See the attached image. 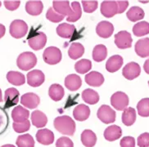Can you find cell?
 <instances>
[{
    "label": "cell",
    "instance_id": "obj_39",
    "mask_svg": "<svg viewBox=\"0 0 149 147\" xmlns=\"http://www.w3.org/2000/svg\"><path fill=\"white\" fill-rule=\"evenodd\" d=\"M9 126L8 114L4 108L0 106V135L3 134Z\"/></svg>",
    "mask_w": 149,
    "mask_h": 147
},
{
    "label": "cell",
    "instance_id": "obj_14",
    "mask_svg": "<svg viewBox=\"0 0 149 147\" xmlns=\"http://www.w3.org/2000/svg\"><path fill=\"white\" fill-rule=\"evenodd\" d=\"M40 102V99L39 96L36 95L33 92H28L26 93L21 97V103L25 107L28 109L36 108Z\"/></svg>",
    "mask_w": 149,
    "mask_h": 147
},
{
    "label": "cell",
    "instance_id": "obj_16",
    "mask_svg": "<svg viewBox=\"0 0 149 147\" xmlns=\"http://www.w3.org/2000/svg\"><path fill=\"white\" fill-rule=\"evenodd\" d=\"M53 8L56 12L64 17H69L72 12V9L70 8L69 1H53Z\"/></svg>",
    "mask_w": 149,
    "mask_h": 147
},
{
    "label": "cell",
    "instance_id": "obj_45",
    "mask_svg": "<svg viewBox=\"0 0 149 147\" xmlns=\"http://www.w3.org/2000/svg\"><path fill=\"white\" fill-rule=\"evenodd\" d=\"M138 146L139 147H149L148 132H144L138 137Z\"/></svg>",
    "mask_w": 149,
    "mask_h": 147
},
{
    "label": "cell",
    "instance_id": "obj_18",
    "mask_svg": "<svg viewBox=\"0 0 149 147\" xmlns=\"http://www.w3.org/2000/svg\"><path fill=\"white\" fill-rule=\"evenodd\" d=\"M135 52L142 58L149 56V38L139 39L135 44Z\"/></svg>",
    "mask_w": 149,
    "mask_h": 147
},
{
    "label": "cell",
    "instance_id": "obj_12",
    "mask_svg": "<svg viewBox=\"0 0 149 147\" xmlns=\"http://www.w3.org/2000/svg\"><path fill=\"white\" fill-rule=\"evenodd\" d=\"M97 35L102 39L110 38L114 32V26L109 21L99 22L96 27Z\"/></svg>",
    "mask_w": 149,
    "mask_h": 147
},
{
    "label": "cell",
    "instance_id": "obj_9",
    "mask_svg": "<svg viewBox=\"0 0 149 147\" xmlns=\"http://www.w3.org/2000/svg\"><path fill=\"white\" fill-rule=\"evenodd\" d=\"M20 93L18 90L14 87L8 88L5 91L4 95V109H9L15 106L19 101Z\"/></svg>",
    "mask_w": 149,
    "mask_h": 147
},
{
    "label": "cell",
    "instance_id": "obj_20",
    "mask_svg": "<svg viewBox=\"0 0 149 147\" xmlns=\"http://www.w3.org/2000/svg\"><path fill=\"white\" fill-rule=\"evenodd\" d=\"M85 82L92 87H100L104 83V77L101 73L97 71H92L88 73L85 77Z\"/></svg>",
    "mask_w": 149,
    "mask_h": 147
},
{
    "label": "cell",
    "instance_id": "obj_49",
    "mask_svg": "<svg viewBox=\"0 0 149 147\" xmlns=\"http://www.w3.org/2000/svg\"><path fill=\"white\" fill-rule=\"evenodd\" d=\"M5 32H6V28L3 25L0 24V39H2L5 35Z\"/></svg>",
    "mask_w": 149,
    "mask_h": 147
},
{
    "label": "cell",
    "instance_id": "obj_50",
    "mask_svg": "<svg viewBox=\"0 0 149 147\" xmlns=\"http://www.w3.org/2000/svg\"><path fill=\"white\" fill-rule=\"evenodd\" d=\"M143 69H144L145 72L149 74V58L144 62V65H143Z\"/></svg>",
    "mask_w": 149,
    "mask_h": 147
},
{
    "label": "cell",
    "instance_id": "obj_40",
    "mask_svg": "<svg viewBox=\"0 0 149 147\" xmlns=\"http://www.w3.org/2000/svg\"><path fill=\"white\" fill-rule=\"evenodd\" d=\"M139 114L142 117H149V98H143L137 105Z\"/></svg>",
    "mask_w": 149,
    "mask_h": 147
},
{
    "label": "cell",
    "instance_id": "obj_28",
    "mask_svg": "<svg viewBox=\"0 0 149 147\" xmlns=\"http://www.w3.org/2000/svg\"><path fill=\"white\" fill-rule=\"evenodd\" d=\"M7 79L11 84L15 86H21L26 83L25 75L17 71H9L7 74Z\"/></svg>",
    "mask_w": 149,
    "mask_h": 147
},
{
    "label": "cell",
    "instance_id": "obj_36",
    "mask_svg": "<svg viewBox=\"0 0 149 147\" xmlns=\"http://www.w3.org/2000/svg\"><path fill=\"white\" fill-rule=\"evenodd\" d=\"M71 9L72 12L69 17H67V21L69 22H75L77 21L79 19H80L82 16V11H81V7L79 2L74 1L71 3Z\"/></svg>",
    "mask_w": 149,
    "mask_h": 147
},
{
    "label": "cell",
    "instance_id": "obj_1",
    "mask_svg": "<svg viewBox=\"0 0 149 147\" xmlns=\"http://www.w3.org/2000/svg\"><path fill=\"white\" fill-rule=\"evenodd\" d=\"M54 128L61 134L73 136L75 132V123L69 116L57 117L53 122Z\"/></svg>",
    "mask_w": 149,
    "mask_h": 147
},
{
    "label": "cell",
    "instance_id": "obj_42",
    "mask_svg": "<svg viewBox=\"0 0 149 147\" xmlns=\"http://www.w3.org/2000/svg\"><path fill=\"white\" fill-rule=\"evenodd\" d=\"M64 17H65L64 16H61L60 14L56 12L53 8H50L46 13V18L48 21L54 22V23H58V22L61 21L64 19Z\"/></svg>",
    "mask_w": 149,
    "mask_h": 147
},
{
    "label": "cell",
    "instance_id": "obj_52",
    "mask_svg": "<svg viewBox=\"0 0 149 147\" xmlns=\"http://www.w3.org/2000/svg\"><path fill=\"white\" fill-rule=\"evenodd\" d=\"M2 101H3V96H2V91L0 89V102H2Z\"/></svg>",
    "mask_w": 149,
    "mask_h": 147
},
{
    "label": "cell",
    "instance_id": "obj_38",
    "mask_svg": "<svg viewBox=\"0 0 149 147\" xmlns=\"http://www.w3.org/2000/svg\"><path fill=\"white\" fill-rule=\"evenodd\" d=\"M91 68H92V62L89 60H87V59L80 60L78 62H76L75 65H74L75 71L77 73L82 74L88 72L91 69Z\"/></svg>",
    "mask_w": 149,
    "mask_h": 147
},
{
    "label": "cell",
    "instance_id": "obj_24",
    "mask_svg": "<svg viewBox=\"0 0 149 147\" xmlns=\"http://www.w3.org/2000/svg\"><path fill=\"white\" fill-rule=\"evenodd\" d=\"M74 32L75 27L67 23H62L57 27V34L63 39H70Z\"/></svg>",
    "mask_w": 149,
    "mask_h": 147
},
{
    "label": "cell",
    "instance_id": "obj_31",
    "mask_svg": "<svg viewBox=\"0 0 149 147\" xmlns=\"http://www.w3.org/2000/svg\"><path fill=\"white\" fill-rule=\"evenodd\" d=\"M82 98L87 104L95 105L99 101V95L94 90L87 88L82 92Z\"/></svg>",
    "mask_w": 149,
    "mask_h": 147
},
{
    "label": "cell",
    "instance_id": "obj_8",
    "mask_svg": "<svg viewBox=\"0 0 149 147\" xmlns=\"http://www.w3.org/2000/svg\"><path fill=\"white\" fill-rule=\"evenodd\" d=\"M141 73L139 65L136 62H130L125 65L122 70V74L128 80H133L138 78Z\"/></svg>",
    "mask_w": 149,
    "mask_h": 147
},
{
    "label": "cell",
    "instance_id": "obj_21",
    "mask_svg": "<svg viewBox=\"0 0 149 147\" xmlns=\"http://www.w3.org/2000/svg\"><path fill=\"white\" fill-rule=\"evenodd\" d=\"M90 115V110L86 105H78L73 110V116L77 121H85Z\"/></svg>",
    "mask_w": 149,
    "mask_h": 147
},
{
    "label": "cell",
    "instance_id": "obj_41",
    "mask_svg": "<svg viewBox=\"0 0 149 147\" xmlns=\"http://www.w3.org/2000/svg\"><path fill=\"white\" fill-rule=\"evenodd\" d=\"M14 131L17 133H22V132H26L31 128V123L29 121V119L26 121L22 122V123H13V124Z\"/></svg>",
    "mask_w": 149,
    "mask_h": 147
},
{
    "label": "cell",
    "instance_id": "obj_30",
    "mask_svg": "<svg viewBox=\"0 0 149 147\" xmlns=\"http://www.w3.org/2000/svg\"><path fill=\"white\" fill-rule=\"evenodd\" d=\"M107 56V49L105 45L98 44L96 45L93 50V58L97 62L104 61Z\"/></svg>",
    "mask_w": 149,
    "mask_h": 147
},
{
    "label": "cell",
    "instance_id": "obj_35",
    "mask_svg": "<svg viewBox=\"0 0 149 147\" xmlns=\"http://www.w3.org/2000/svg\"><path fill=\"white\" fill-rule=\"evenodd\" d=\"M133 33L137 37H142L149 34V23L147 21H140L133 27Z\"/></svg>",
    "mask_w": 149,
    "mask_h": 147
},
{
    "label": "cell",
    "instance_id": "obj_6",
    "mask_svg": "<svg viewBox=\"0 0 149 147\" xmlns=\"http://www.w3.org/2000/svg\"><path fill=\"white\" fill-rule=\"evenodd\" d=\"M97 118L103 123H112L116 121V112L109 105H102L97 113Z\"/></svg>",
    "mask_w": 149,
    "mask_h": 147
},
{
    "label": "cell",
    "instance_id": "obj_22",
    "mask_svg": "<svg viewBox=\"0 0 149 147\" xmlns=\"http://www.w3.org/2000/svg\"><path fill=\"white\" fill-rule=\"evenodd\" d=\"M82 85V80L77 74H69L65 78V86L70 91H76Z\"/></svg>",
    "mask_w": 149,
    "mask_h": 147
},
{
    "label": "cell",
    "instance_id": "obj_11",
    "mask_svg": "<svg viewBox=\"0 0 149 147\" xmlns=\"http://www.w3.org/2000/svg\"><path fill=\"white\" fill-rule=\"evenodd\" d=\"M46 43H47V36L43 32L37 33L36 35L30 37L28 39V43L30 47L35 51H39L44 48Z\"/></svg>",
    "mask_w": 149,
    "mask_h": 147
},
{
    "label": "cell",
    "instance_id": "obj_4",
    "mask_svg": "<svg viewBox=\"0 0 149 147\" xmlns=\"http://www.w3.org/2000/svg\"><path fill=\"white\" fill-rule=\"evenodd\" d=\"M61 50L56 47H49L44 50L43 58L45 63L48 65H57L61 61Z\"/></svg>",
    "mask_w": 149,
    "mask_h": 147
},
{
    "label": "cell",
    "instance_id": "obj_26",
    "mask_svg": "<svg viewBox=\"0 0 149 147\" xmlns=\"http://www.w3.org/2000/svg\"><path fill=\"white\" fill-rule=\"evenodd\" d=\"M44 9L41 1H28L26 3V11L31 16H39Z\"/></svg>",
    "mask_w": 149,
    "mask_h": 147
},
{
    "label": "cell",
    "instance_id": "obj_54",
    "mask_svg": "<svg viewBox=\"0 0 149 147\" xmlns=\"http://www.w3.org/2000/svg\"><path fill=\"white\" fill-rule=\"evenodd\" d=\"M148 85H149V81H148Z\"/></svg>",
    "mask_w": 149,
    "mask_h": 147
},
{
    "label": "cell",
    "instance_id": "obj_17",
    "mask_svg": "<svg viewBox=\"0 0 149 147\" xmlns=\"http://www.w3.org/2000/svg\"><path fill=\"white\" fill-rule=\"evenodd\" d=\"M30 116V112L26 109L22 107V105H17L12 111V118L14 123H22L26 121Z\"/></svg>",
    "mask_w": 149,
    "mask_h": 147
},
{
    "label": "cell",
    "instance_id": "obj_33",
    "mask_svg": "<svg viewBox=\"0 0 149 147\" xmlns=\"http://www.w3.org/2000/svg\"><path fill=\"white\" fill-rule=\"evenodd\" d=\"M127 18L130 21L135 22L144 18V11L139 7H132L126 13Z\"/></svg>",
    "mask_w": 149,
    "mask_h": 147
},
{
    "label": "cell",
    "instance_id": "obj_47",
    "mask_svg": "<svg viewBox=\"0 0 149 147\" xmlns=\"http://www.w3.org/2000/svg\"><path fill=\"white\" fill-rule=\"evenodd\" d=\"M20 1H4V6L9 11H15L19 8Z\"/></svg>",
    "mask_w": 149,
    "mask_h": 147
},
{
    "label": "cell",
    "instance_id": "obj_10",
    "mask_svg": "<svg viewBox=\"0 0 149 147\" xmlns=\"http://www.w3.org/2000/svg\"><path fill=\"white\" fill-rule=\"evenodd\" d=\"M27 83L31 87H40L45 80L44 74L40 69H34L27 74Z\"/></svg>",
    "mask_w": 149,
    "mask_h": 147
},
{
    "label": "cell",
    "instance_id": "obj_53",
    "mask_svg": "<svg viewBox=\"0 0 149 147\" xmlns=\"http://www.w3.org/2000/svg\"><path fill=\"white\" fill-rule=\"evenodd\" d=\"M1 4H2V3H1V2H0V7H1Z\"/></svg>",
    "mask_w": 149,
    "mask_h": 147
},
{
    "label": "cell",
    "instance_id": "obj_29",
    "mask_svg": "<svg viewBox=\"0 0 149 147\" xmlns=\"http://www.w3.org/2000/svg\"><path fill=\"white\" fill-rule=\"evenodd\" d=\"M64 94H65V92H64L63 87L57 83L52 84L48 89V95L50 96V98L54 101H61L63 98Z\"/></svg>",
    "mask_w": 149,
    "mask_h": 147
},
{
    "label": "cell",
    "instance_id": "obj_44",
    "mask_svg": "<svg viewBox=\"0 0 149 147\" xmlns=\"http://www.w3.org/2000/svg\"><path fill=\"white\" fill-rule=\"evenodd\" d=\"M56 147H74V143L70 138L61 137L57 141Z\"/></svg>",
    "mask_w": 149,
    "mask_h": 147
},
{
    "label": "cell",
    "instance_id": "obj_34",
    "mask_svg": "<svg viewBox=\"0 0 149 147\" xmlns=\"http://www.w3.org/2000/svg\"><path fill=\"white\" fill-rule=\"evenodd\" d=\"M136 120V111L132 107L124 110L122 114V122L125 126H131Z\"/></svg>",
    "mask_w": 149,
    "mask_h": 147
},
{
    "label": "cell",
    "instance_id": "obj_13",
    "mask_svg": "<svg viewBox=\"0 0 149 147\" xmlns=\"http://www.w3.org/2000/svg\"><path fill=\"white\" fill-rule=\"evenodd\" d=\"M101 13L107 18H111L118 14L116 1H103L101 4Z\"/></svg>",
    "mask_w": 149,
    "mask_h": 147
},
{
    "label": "cell",
    "instance_id": "obj_43",
    "mask_svg": "<svg viewBox=\"0 0 149 147\" xmlns=\"http://www.w3.org/2000/svg\"><path fill=\"white\" fill-rule=\"evenodd\" d=\"M84 11L87 13L93 12L98 6L97 1H82Z\"/></svg>",
    "mask_w": 149,
    "mask_h": 147
},
{
    "label": "cell",
    "instance_id": "obj_32",
    "mask_svg": "<svg viewBox=\"0 0 149 147\" xmlns=\"http://www.w3.org/2000/svg\"><path fill=\"white\" fill-rule=\"evenodd\" d=\"M84 48L81 43H72L68 50V55L73 60L80 58L84 55Z\"/></svg>",
    "mask_w": 149,
    "mask_h": 147
},
{
    "label": "cell",
    "instance_id": "obj_25",
    "mask_svg": "<svg viewBox=\"0 0 149 147\" xmlns=\"http://www.w3.org/2000/svg\"><path fill=\"white\" fill-rule=\"evenodd\" d=\"M31 122L35 127L41 128L46 126L48 123V118L44 113L41 112L40 110H35L31 114Z\"/></svg>",
    "mask_w": 149,
    "mask_h": 147
},
{
    "label": "cell",
    "instance_id": "obj_19",
    "mask_svg": "<svg viewBox=\"0 0 149 147\" xmlns=\"http://www.w3.org/2000/svg\"><path fill=\"white\" fill-rule=\"evenodd\" d=\"M123 65V58L119 55L111 56L106 63V69L110 73H114L121 68Z\"/></svg>",
    "mask_w": 149,
    "mask_h": 147
},
{
    "label": "cell",
    "instance_id": "obj_15",
    "mask_svg": "<svg viewBox=\"0 0 149 147\" xmlns=\"http://www.w3.org/2000/svg\"><path fill=\"white\" fill-rule=\"evenodd\" d=\"M54 134L49 129H40L36 133V140L38 142H40L44 146H48L54 142Z\"/></svg>",
    "mask_w": 149,
    "mask_h": 147
},
{
    "label": "cell",
    "instance_id": "obj_46",
    "mask_svg": "<svg viewBox=\"0 0 149 147\" xmlns=\"http://www.w3.org/2000/svg\"><path fill=\"white\" fill-rule=\"evenodd\" d=\"M120 147H135V140L132 137H125L120 140Z\"/></svg>",
    "mask_w": 149,
    "mask_h": 147
},
{
    "label": "cell",
    "instance_id": "obj_3",
    "mask_svg": "<svg viewBox=\"0 0 149 147\" xmlns=\"http://www.w3.org/2000/svg\"><path fill=\"white\" fill-rule=\"evenodd\" d=\"M9 32L15 39H22L28 32V26L22 20H15L10 25Z\"/></svg>",
    "mask_w": 149,
    "mask_h": 147
},
{
    "label": "cell",
    "instance_id": "obj_51",
    "mask_svg": "<svg viewBox=\"0 0 149 147\" xmlns=\"http://www.w3.org/2000/svg\"><path fill=\"white\" fill-rule=\"evenodd\" d=\"M1 147H16L13 145H11V144H7V145H4V146H2Z\"/></svg>",
    "mask_w": 149,
    "mask_h": 147
},
{
    "label": "cell",
    "instance_id": "obj_5",
    "mask_svg": "<svg viewBox=\"0 0 149 147\" xmlns=\"http://www.w3.org/2000/svg\"><path fill=\"white\" fill-rule=\"evenodd\" d=\"M111 104L116 110H124L129 105V97L123 92H116L111 97Z\"/></svg>",
    "mask_w": 149,
    "mask_h": 147
},
{
    "label": "cell",
    "instance_id": "obj_48",
    "mask_svg": "<svg viewBox=\"0 0 149 147\" xmlns=\"http://www.w3.org/2000/svg\"><path fill=\"white\" fill-rule=\"evenodd\" d=\"M116 3H117V7H118V14L124 12L129 6L128 1H116Z\"/></svg>",
    "mask_w": 149,
    "mask_h": 147
},
{
    "label": "cell",
    "instance_id": "obj_37",
    "mask_svg": "<svg viewBox=\"0 0 149 147\" xmlns=\"http://www.w3.org/2000/svg\"><path fill=\"white\" fill-rule=\"evenodd\" d=\"M16 144L18 147H35V140L30 134L19 136Z\"/></svg>",
    "mask_w": 149,
    "mask_h": 147
},
{
    "label": "cell",
    "instance_id": "obj_7",
    "mask_svg": "<svg viewBox=\"0 0 149 147\" xmlns=\"http://www.w3.org/2000/svg\"><path fill=\"white\" fill-rule=\"evenodd\" d=\"M132 42H133V39L131 35L127 31H120L115 35V43L120 49L131 48Z\"/></svg>",
    "mask_w": 149,
    "mask_h": 147
},
{
    "label": "cell",
    "instance_id": "obj_27",
    "mask_svg": "<svg viewBox=\"0 0 149 147\" xmlns=\"http://www.w3.org/2000/svg\"><path fill=\"white\" fill-rule=\"evenodd\" d=\"M81 142L84 146L93 147L97 142L96 134L91 130H84L81 133Z\"/></svg>",
    "mask_w": 149,
    "mask_h": 147
},
{
    "label": "cell",
    "instance_id": "obj_2",
    "mask_svg": "<svg viewBox=\"0 0 149 147\" xmlns=\"http://www.w3.org/2000/svg\"><path fill=\"white\" fill-rule=\"evenodd\" d=\"M37 64V57L33 52H22L18 56L17 60V65L18 68L24 71H28L34 68Z\"/></svg>",
    "mask_w": 149,
    "mask_h": 147
},
{
    "label": "cell",
    "instance_id": "obj_23",
    "mask_svg": "<svg viewBox=\"0 0 149 147\" xmlns=\"http://www.w3.org/2000/svg\"><path fill=\"white\" fill-rule=\"evenodd\" d=\"M122 135V130L117 125H111L107 128L104 131V137L108 141L118 140Z\"/></svg>",
    "mask_w": 149,
    "mask_h": 147
}]
</instances>
